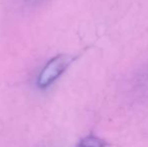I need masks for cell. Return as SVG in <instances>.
I'll return each mask as SVG.
<instances>
[{
  "label": "cell",
  "instance_id": "1",
  "mask_svg": "<svg viewBox=\"0 0 148 147\" xmlns=\"http://www.w3.org/2000/svg\"><path fill=\"white\" fill-rule=\"evenodd\" d=\"M71 62H72V57L69 55H60L53 57L41 71L37 79V86L41 89H45L51 86L66 71Z\"/></svg>",
  "mask_w": 148,
  "mask_h": 147
},
{
  "label": "cell",
  "instance_id": "2",
  "mask_svg": "<svg viewBox=\"0 0 148 147\" xmlns=\"http://www.w3.org/2000/svg\"><path fill=\"white\" fill-rule=\"evenodd\" d=\"M108 144L104 139L95 135H89L80 140L77 147H106Z\"/></svg>",
  "mask_w": 148,
  "mask_h": 147
}]
</instances>
